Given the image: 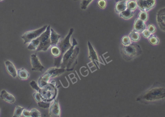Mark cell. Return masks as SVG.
<instances>
[{
	"label": "cell",
	"instance_id": "cell-29",
	"mask_svg": "<svg viewBox=\"0 0 165 117\" xmlns=\"http://www.w3.org/2000/svg\"><path fill=\"white\" fill-rule=\"evenodd\" d=\"M130 38L129 36H124L122 37V40H121V43L122 45L124 46H129L132 43Z\"/></svg>",
	"mask_w": 165,
	"mask_h": 117
},
{
	"label": "cell",
	"instance_id": "cell-39",
	"mask_svg": "<svg viewBox=\"0 0 165 117\" xmlns=\"http://www.w3.org/2000/svg\"><path fill=\"white\" fill-rule=\"evenodd\" d=\"M116 2H118L120 1H128L129 0H115Z\"/></svg>",
	"mask_w": 165,
	"mask_h": 117
},
{
	"label": "cell",
	"instance_id": "cell-24",
	"mask_svg": "<svg viewBox=\"0 0 165 117\" xmlns=\"http://www.w3.org/2000/svg\"><path fill=\"white\" fill-rule=\"evenodd\" d=\"M126 7L128 9H129L130 10L135 11V10L138 8L137 2L134 0H129L127 2Z\"/></svg>",
	"mask_w": 165,
	"mask_h": 117
},
{
	"label": "cell",
	"instance_id": "cell-15",
	"mask_svg": "<svg viewBox=\"0 0 165 117\" xmlns=\"http://www.w3.org/2000/svg\"><path fill=\"white\" fill-rule=\"evenodd\" d=\"M5 65L6 69L10 75L13 78H16L17 76V70L15 65L12 62L8 60H5Z\"/></svg>",
	"mask_w": 165,
	"mask_h": 117
},
{
	"label": "cell",
	"instance_id": "cell-8",
	"mask_svg": "<svg viewBox=\"0 0 165 117\" xmlns=\"http://www.w3.org/2000/svg\"><path fill=\"white\" fill-rule=\"evenodd\" d=\"M138 8L141 11L148 12L156 5V0H136Z\"/></svg>",
	"mask_w": 165,
	"mask_h": 117
},
{
	"label": "cell",
	"instance_id": "cell-12",
	"mask_svg": "<svg viewBox=\"0 0 165 117\" xmlns=\"http://www.w3.org/2000/svg\"><path fill=\"white\" fill-rule=\"evenodd\" d=\"M31 63L32 66V71L42 72L44 69V67L40 62L36 53L31 55Z\"/></svg>",
	"mask_w": 165,
	"mask_h": 117
},
{
	"label": "cell",
	"instance_id": "cell-41",
	"mask_svg": "<svg viewBox=\"0 0 165 117\" xmlns=\"http://www.w3.org/2000/svg\"><path fill=\"white\" fill-rule=\"evenodd\" d=\"M0 110H1V108H0Z\"/></svg>",
	"mask_w": 165,
	"mask_h": 117
},
{
	"label": "cell",
	"instance_id": "cell-17",
	"mask_svg": "<svg viewBox=\"0 0 165 117\" xmlns=\"http://www.w3.org/2000/svg\"><path fill=\"white\" fill-rule=\"evenodd\" d=\"M50 40L51 42V46H57L61 39V35L58 34L53 28H50Z\"/></svg>",
	"mask_w": 165,
	"mask_h": 117
},
{
	"label": "cell",
	"instance_id": "cell-10",
	"mask_svg": "<svg viewBox=\"0 0 165 117\" xmlns=\"http://www.w3.org/2000/svg\"><path fill=\"white\" fill-rule=\"evenodd\" d=\"M156 18L160 29L165 32V7L161 8L157 11Z\"/></svg>",
	"mask_w": 165,
	"mask_h": 117
},
{
	"label": "cell",
	"instance_id": "cell-4",
	"mask_svg": "<svg viewBox=\"0 0 165 117\" xmlns=\"http://www.w3.org/2000/svg\"><path fill=\"white\" fill-rule=\"evenodd\" d=\"M39 93L42 100L47 102H51L56 99L58 93V88L56 82L54 81L49 82L46 86L40 88Z\"/></svg>",
	"mask_w": 165,
	"mask_h": 117
},
{
	"label": "cell",
	"instance_id": "cell-23",
	"mask_svg": "<svg viewBox=\"0 0 165 117\" xmlns=\"http://www.w3.org/2000/svg\"><path fill=\"white\" fill-rule=\"evenodd\" d=\"M129 36L131 41L133 42H138L141 39L140 33H138L133 30L130 32Z\"/></svg>",
	"mask_w": 165,
	"mask_h": 117
},
{
	"label": "cell",
	"instance_id": "cell-26",
	"mask_svg": "<svg viewBox=\"0 0 165 117\" xmlns=\"http://www.w3.org/2000/svg\"><path fill=\"white\" fill-rule=\"evenodd\" d=\"M148 39L149 42L153 46H156L159 43V39L156 35L154 34H152L148 38Z\"/></svg>",
	"mask_w": 165,
	"mask_h": 117
},
{
	"label": "cell",
	"instance_id": "cell-34",
	"mask_svg": "<svg viewBox=\"0 0 165 117\" xmlns=\"http://www.w3.org/2000/svg\"><path fill=\"white\" fill-rule=\"evenodd\" d=\"M147 29H148V31L152 34H154L155 32H156V27L153 24H149L147 26Z\"/></svg>",
	"mask_w": 165,
	"mask_h": 117
},
{
	"label": "cell",
	"instance_id": "cell-38",
	"mask_svg": "<svg viewBox=\"0 0 165 117\" xmlns=\"http://www.w3.org/2000/svg\"><path fill=\"white\" fill-rule=\"evenodd\" d=\"M22 116L25 117H31V113L30 111L24 108L22 112Z\"/></svg>",
	"mask_w": 165,
	"mask_h": 117
},
{
	"label": "cell",
	"instance_id": "cell-7",
	"mask_svg": "<svg viewBox=\"0 0 165 117\" xmlns=\"http://www.w3.org/2000/svg\"><path fill=\"white\" fill-rule=\"evenodd\" d=\"M48 25H45L41 28L33 31H28L24 33L21 36V38L24 40V44L30 43L31 41L39 37L41 34L47 30Z\"/></svg>",
	"mask_w": 165,
	"mask_h": 117
},
{
	"label": "cell",
	"instance_id": "cell-1",
	"mask_svg": "<svg viewBox=\"0 0 165 117\" xmlns=\"http://www.w3.org/2000/svg\"><path fill=\"white\" fill-rule=\"evenodd\" d=\"M136 101L144 104H155L165 101V85L157 83L145 91L136 98Z\"/></svg>",
	"mask_w": 165,
	"mask_h": 117
},
{
	"label": "cell",
	"instance_id": "cell-20",
	"mask_svg": "<svg viewBox=\"0 0 165 117\" xmlns=\"http://www.w3.org/2000/svg\"><path fill=\"white\" fill-rule=\"evenodd\" d=\"M50 80V78L44 73L42 76H41L38 81V84L39 85L40 88L46 86V85L48 84Z\"/></svg>",
	"mask_w": 165,
	"mask_h": 117
},
{
	"label": "cell",
	"instance_id": "cell-2",
	"mask_svg": "<svg viewBox=\"0 0 165 117\" xmlns=\"http://www.w3.org/2000/svg\"><path fill=\"white\" fill-rule=\"evenodd\" d=\"M79 51L77 40L73 38L72 46L63 56L61 68H64L66 71H73L77 62V59Z\"/></svg>",
	"mask_w": 165,
	"mask_h": 117
},
{
	"label": "cell",
	"instance_id": "cell-42",
	"mask_svg": "<svg viewBox=\"0 0 165 117\" xmlns=\"http://www.w3.org/2000/svg\"><path fill=\"white\" fill-rule=\"evenodd\" d=\"M74 1H76V0H74Z\"/></svg>",
	"mask_w": 165,
	"mask_h": 117
},
{
	"label": "cell",
	"instance_id": "cell-36",
	"mask_svg": "<svg viewBox=\"0 0 165 117\" xmlns=\"http://www.w3.org/2000/svg\"><path fill=\"white\" fill-rule=\"evenodd\" d=\"M141 33H142V36L144 37V38H146V39H148V38L152 34L148 31V29H147V28H146L145 30H144L141 32Z\"/></svg>",
	"mask_w": 165,
	"mask_h": 117
},
{
	"label": "cell",
	"instance_id": "cell-25",
	"mask_svg": "<svg viewBox=\"0 0 165 117\" xmlns=\"http://www.w3.org/2000/svg\"><path fill=\"white\" fill-rule=\"evenodd\" d=\"M51 53L52 55L55 57H58L61 54V51L59 47L57 46H53L51 48Z\"/></svg>",
	"mask_w": 165,
	"mask_h": 117
},
{
	"label": "cell",
	"instance_id": "cell-43",
	"mask_svg": "<svg viewBox=\"0 0 165 117\" xmlns=\"http://www.w3.org/2000/svg\"><path fill=\"white\" fill-rule=\"evenodd\" d=\"M92 1H93V0H92Z\"/></svg>",
	"mask_w": 165,
	"mask_h": 117
},
{
	"label": "cell",
	"instance_id": "cell-5",
	"mask_svg": "<svg viewBox=\"0 0 165 117\" xmlns=\"http://www.w3.org/2000/svg\"><path fill=\"white\" fill-rule=\"evenodd\" d=\"M74 31V29L73 28H70L68 34L66 36L64 39L59 42L57 46L59 47L61 51V54L58 57L54 58V66L55 67L61 68V63H62V59L64 53L67 51L68 50L71 48L72 46L70 43V38L72 36L73 32Z\"/></svg>",
	"mask_w": 165,
	"mask_h": 117
},
{
	"label": "cell",
	"instance_id": "cell-31",
	"mask_svg": "<svg viewBox=\"0 0 165 117\" xmlns=\"http://www.w3.org/2000/svg\"><path fill=\"white\" fill-rule=\"evenodd\" d=\"M31 117H40L42 116L41 112L36 108H32L30 111Z\"/></svg>",
	"mask_w": 165,
	"mask_h": 117
},
{
	"label": "cell",
	"instance_id": "cell-22",
	"mask_svg": "<svg viewBox=\"0 0 165 117\" xmlns=\"http://www.w3.org/2000/svg\"><path fill=\"white\" fill-rule=\"evenodd\" d=\"M40 42L39 37L37 38L29 43L27 49L30 50H36L40 45Z\"/></svg>",
	"mask_w": 165,
	"mask_h": 117
},
{
	"label": "cell",
	"instance_id": "cell-16",
	"mask_svg": "<svg viewBox=\"0 0 165 117\" xmlns=\"http://www.w3.org/2000/svg\"><path fill=\"white\" fill-rule=\"evenodd\" d=\"M0 97L2 99L6 101V102L10 104H14L16 102V99L14 96L7 92L6 90H3L1 91Z\"/></svg>",
	"mask_w": 165,
	"mask_h": 117
},
{
	"label": "cell",
	"instance_id": "cell-6",
	"mask_svg": "<svg viewBox=\"0 0 165 117\" xmlns=\"http://www.w3.org/2000/svg\"><path fill=\"white\" fill-rule=\"evenodd\" d=\"M50 27L48 25L47 30L39 37L40 45L37 49V51H47L50 46H51V42L50 40Z\"/></svg>",
	"mask_w": 165,
	"mask_h": 117
},
{
	"label": "cell",
	"instance_id": "cell-18",
	"mask_svg": "<svg viewBox=\"0 0 165 117\" xmlns=\"http://www.w3.org/2000/svg\"><path fill=\"white\" fill-rule=\"evenodd\" d=\"M17 75L21 80H27L30 77V73L24 68L17 69Z\"/></svg>",
	"mask_w": 165,
	"mask_h": 117
},
{
	"label": "cell",
	"instance_id": "cell-11",
	"mask_svg": "<svg viewBox=\"0 0 165 117\" xmlns=\"http://www.w3.org/2000/svg\"><path fill=\"white\" fill-rule=\"evenodd\" d=\"M88 57L91 60L92 62L93 63L94 65L96 66V68L98 69H99V60L98 59L97 53L96 51L94 49L92 46L91 45L90 42H88Z\"/></svg>",
	"mask_w": 165,
	"mask_h": 117
},
{
	"label": "cell",
	"instance_id": "cell-37",
	"mask_svg": "<svg viewBox=\"0 0 165 117\" xmlns=\"http://www.w3.org/2000/svg\"><path fill=\"white\" fill-rule=\"evenodd\" d=\"M33 97L34 98V99L37 102H38L39 101H41L42 99H41V95H40V93L38 92L34 93L33 94Z\"/></svg>",
	"mask_w": 165,
	"mask_h": 117
},
{
	"label": "cell",
	"instance_id": "cell-19",
	"mask_svg": "<svg viewBox=\"0 0 165 117\" xmlns=\"http://www.w3.org/2000/svg\"><path fill=\"white\" fill-rule=\"evenodd\" d=\"M134 11L130 10L129 9L127 8L124 11L120 13L119 15L120 17L123 18L124 20H128L132 18L134 16Z\"/></svg>",
	"mask_w": 165,
	"mask_h": 117
},
{
	"label": "cell",
	"instance_id": "cell-13",
	"mask_svg": "<svg viewBox=\"0 0 165 117\" xmlns=\"http://www.w3.org/2000/svg\"><path fill=\"white\" fill-rule=\"evenodd\" d=\"M66 71L64 68H62L54 67L49 68L47 70V71L44 73V74L47 75L50 79L58 76L59 75L62 74L63 73Z\"/></svg>",
	"mask_w": 165,
	"mask_h": 117
},
{
	"label": "cell",
	"instance_id": "cell-40",
	"mask_svg": "<svg viewBox=\"0 0 165 117\" xmlns=\"http://www.w3.org/2000/svg\"><path fill=\"white\" fill-rule=\"evenodd\" d=\"M2 1H3V0H0V2Z\"/></svg>",
	"mask_w": 165,
	"mask_h": 117
},
{
	"label": "cell",
	"instance_id": "cell-33",
	"mask_svg": "<svg viewBox=\"0 0 165 117\" xmlns=\"http://www.w3.org/2000/svg\"><path fill=\"white\" fill-rule=\"evenodd\" d=\"M30 86L32 87V89H34L36 90L37 92H39V90L40 89V87H39L38 84H37L36 82L35 81H31L30 83Z\"/></svg>",
	"mask_w": 165,
	"mask_h": 117
},
{
	"label": "cell",
	"instance_id": "cell-30",
	"mask_svg": "<svg viewBox=\"0 0 165 117\" xmlns=\"http://www.w3.org/2000/svg\"><path fill=\"white\" fill-rule=\"evenodd\" d=\"M92 0H82L81 2V8L83 10H85L88 6L92 2Z\"/></svg>",
	"mask_w": 165,
	"mask_h": 117
},
{
	"label": "cell",
	"instance_id": "cell-35",
	"mask_svg": "<svg viewBox=\"0 0 165 117\" xmlns=\"http://www.w3.org/2000/svg\"><path fill=\"white\" fill-rule=\"evenodd\" d=\"M98 5L101 9H104L107 5L106 0H99L98 2Z\"/></svg>",
	"mask_w": 165,
	"mask_h": 117
},
{
	"label": "cell",
	"instance_id": "cell-21",
	"mask_svg": "<svg viewBox=\"0 0 165 117\" xmlns=\"http://www.w3.org/2000/svg\"><path fill=\"white\" fill-rule=\"evenodd\" d=\"M128 1H120L116 3L115 6V11L117 14H119L127 9L126 4Z\"/></svg>",
	"mask_w": 165,
	"mask_h": 117
},
{
	"label": "cell",
	"instance_id": "cell-27",
	"mask_svg": "<svg viewBox=\"0 0 165 117\" xmlns=\"http://www.w3.org/2000/svg\"><path fill=\"white\" fill-rule=\"evenodd\" d=\"M24 108L20 106H17L15 108L13 116L14 117H21L22 116V112L24 110Z\"/></svg>",
	"mask_w": 165,
	"mask_h": 117
},
{
	"label": "cell",
	"instance_id": "cell-14",
	"mask_svg": "<svg viewBox=\"0 0 165 117\" xmlns=\"http://www.w3.org/2000/svg\"><path fill=\"white\" fill-rule=\"evenodd\" d=\"M146 28H147V27L145 22L140 20L139 18L136 19L133 25V31L138 33H141Z\"/></svg>",
	"mask_w": 165,
	"mask_h": 117
},
{
	"label": "cell",
	"instance_id": "cell-3",
	"mask_svg": "<svg viewBox=\"0 0 165 117\" xmlns=\"http://www.w3.org/2000/svg\"><path fill=\"white\" fill-rule=\"evenodd\" d=\"M120 52L124 59L126 61H129L141 55L142 50L139 45L132 43L128 46L122 45L120 47Z\"/></svg>",
	"mask_w": 165,
	"mask_h": 117
},
{
	"label": "cell",
	"instance_id": "cell-32",
	"mask_svg": "<svg viewBox=\"0 0 165 117\" xmlns=\"http://www.w3.org/2000/svg\"><path fill=\"white\" fill-rule=\"evenodd\" d=\"M38 105L40 108H48L50 107L51 103L50 102H44V101L41 100V101H39L38 102H37Z\"/></svg>",
	"mask_w": 165,
	"mask_h": 117
},
{
	"label": "cell",
	"instance_id": "cell-28",
	"mask_svg": "<svg viewBox=\"0 0 165 117\" xmlns=\"http://www.w3.org/2000/svg\"><path fill=\"white\" fill-rule=\"evenodd\" d=\"M138 18L140 20H141L145 22L147 21L148 20L149 15H148L147 12L141 11L139 13V15H138Z\"/></svg>",
	"mask_w": 165,
	"mask_h": 117
},
{
	"label": "cell",
	"instance_id": "cell-9",
	"mask_svg": "<svg viewBox=\"0 0 165 117\" xmlns=\"http://www.w3.org/2000/svg\"><path fill=\"white\" fill-rule=\"evenodd\" d=\"M49 115L50 117H61V108L57 99L54 100L50 105L49 109Z\"/></svg>",
	"mask_w": 165,
	"mask_h": 117
}]
</instances>
